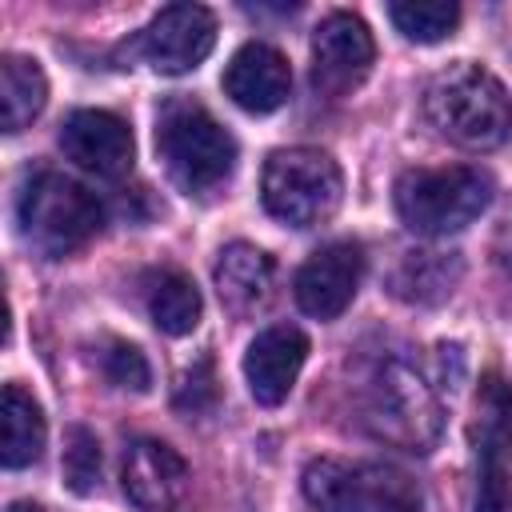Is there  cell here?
I'll list each match as a JSON object with an SVG mask.
<instances>
[{"label": "cell", "instance_id": "6da1fadb", "mask_svg": "<svg viewBox=\"0 0 512 512\" xmlns=\"http://www.w3.org/2000/svg\"><path fill=\"white\" fill-rule=\"evenodd\" d=\"M424 112L432 128L468 152H492L512 132V96L496 72L460 60L440 68L424 88Z\"/></svg>", "mask_w": 512, "mask_h": 512}, {"label": "cell", "instance_id": "7a4b0ae2", "mask_svg": "<svg viewBox=\"0 0 512 512\" xmlns=\"http://www.w3.org/2000/svg\"><path fill=\"white\" fill-rule=\"evenodd\" d=\"M156 152L172 184L188 196H212L236 168L232 132L196 100H168L156 116Z\"/></svg>", "mask_w": 512, "mask_h": 512}, {"label": "cell", "instance_id": "3957f363", "mask_svg": "<svg viewBox=\"0 0 512 512\" xmlns=\"http://www.w3.org/2000/svg\"><path fill=\"white\" fill-rule=\"evenodd\" d=\"M100 220H104L100 200L64 172L44 168L20 184V196H16L20 236L28 248H36L48 260H60L84 248L100 232Z\"/></svg>", "mask_w": 512, "mask_h": 512}, {"label": "cell", "instance_id": "277c9868", "mask_svg": "<svg viewBox=\"0 0 512 512\" xmlns=\"http://www.w3.org/2000/svg\"><path fill=\"white\" fill-rule=\"evenodd\" d=\"M492 200V180L472 164L448 168H408L396 176L392 204L408 232L416 236H452L464 232Z\"/></svg>", "mask_w": 512, "mask_h": 512}, {"label": "cell", "instance_id": "5b68a950", "mask_svg": "<svg viewBox=\"0 0 512 512\" xmlns=\"http://www.w3.org/2000/svg\"><path fill=\"white\" fill-rule=\"evenodd\" d=\"M364 424L376 440L424 456L440 444L444 408L436 388L408 360H384L364 392Z\"/></svg>", "mask_w": 512, "mask_h": 512}, {"label": "cell", "instance_id": "8992f818", "mask_svg": "<svg viewBox=\"0 0 512 512\" xmlns=\"http://www.w3.org/2000/svg\"><path fill=\"white\" fill-rule=\"evenodd\" d=\"M304 500L320 512H424L420 484L384 460H308L300 476Z\"/></svg>", "mask_w": 512, "mask_h": 512}, {"label": "cell", "instance_id": "52a82bcc", "mask_svg": "<svg viewBox=\"0 0 512 512\" xmlns=\"http://www.w3.org/2000/svg\"><path fill=\"white\" fill-rule=\"evenodd\" d=\"M344 196L336 160L320 148H276L264 160L260 200L264 212L288 228H316L332 220Z\"/></svg>", "mask_w": 512, "mask_h": 512}, {"label": "cell", "instance_id": "ba28073f", "mask_svg": "<svg viewBox=\"0 0 512 512\" xmlns=\"http://www.w3.org/2000/svg\"><path fill=\"white\" fill-rule=\"evenodd\" d=\"M376 44L356 12H332L312 32V84L324 96H348L372 72Z\"/></svg>", "mask_w": 512, "mask_h": 512}, {"label": "cell", "instance_id": "9c48e42d", "mask_svg": "<svg viewBox=\"0 0 512 512\" xmlns=\"http://www.w3.org/2000/svg\"><path fill=\"white\" fill-rule=\"evenodd\" d=\"M212 48H216V16L204 4H168L140 32V56L164 76H184L200 68Z\"/></svg>", "mask_w": 512, "mask_h": 512}, {"label": "cell", "instance_id": "30bf717a", "mask_svg": "<svg viewBox=\"0 0 512 512\" xmlns=\"http://www.w3.org/2000/svg\"><path fill=\"white\" fill-rule=\"evenodd\" d=\"M360 280H364V248L356 240H332L300 264L292 292L300 312H308L312 320H336L356 300Z\"/></svg>", "mask_w": 512, "mask_h": 512}, {"label": "cell", "instance_id": "8fae6325", "mask_svg": "<svg viewBox=\"0 0 512 512\" xmlns=\"http://www.w3.org/2000/svg\"><path fill=\"white\" fill-rule=\"evenodd\" d=\"M60 148L76 168H84L100 180L128 176L132 152H136L128 120H120L108 108H76L60 128Z\"/></svg>", "mask_w": 512, "mask_h": 512}, {"label": "cell", "instance_id": "7c38bea8", "mask_svg": "<svg viewBox=\"0 0 512 512\" xmlns=\"http://www.w3.org/2000/svg\"><path fill=\"white\" fill-rule=\"evenodd\" d=\"M188 464L184 456L152 436H140L124 448V464H120V484L124 496L140 508V512H172L180 508V500L188 496Z\"/></svg>", "mask_w": 512, "mask_h": 512}, {"label": "cell", "instance_id": "4fadbf2b", "mask_svg": "<svg viewBox=\"0 0 512 512\" xmlns=\"http://www.w3.org/2000/svg\"><path fill=\"white\" fill-rule=\"evenodd\" d=\"M304 360H308V336L296 324H268L264 332H256L244 352V384L252 400L264 408L284 404Z\"/></svg>", "mask_w": 512, "mask_h": 512}, {"label": "cell", "instance_id": "5bb4252c", "mask_svg": "<svg viewBox=\"0 0 512 512\" xmlns=\"http://www.w3.org/2000/svg\"><path fill=\"white\" fill-rule=\"evenodd\" d=\"M220 84H224V96L236 108H244L252 116H268V112H276L288 100V92H292V68L284 60V52H276L272 44L252 40V44H244V48L232 52Z\"/></svg>", "mask_w": 512, "mask_h": 512}, {"label": "cell", "instance_id": "9a60e30c", "mask_svg": "<svg viewBox=\"0 0 512 512\" xmlns=\"http://www.w3.org/2000/svg\"><path fill=\"white\" fill-rule=\"evenodd\" d=\"M212 280H216L220 304L232 316H248L268 304L272 284H276V260L256 244L236 240V244L220 248L216 264H212Z\"/></svg>", "mask_w": 512, "mask_h": 512}, {"label": "cell", "instance_id": "2e32d148", "mask_svg": "<svg viewBox=\"0 0 512 512\" xmlns=\"http://www.w3.org/2000/svg\"><path fill=\"white\" fill-rule=\"evenodd\" d=\"M464 276V260L460 252H440V248H412L396 260L392 276H388V288L396 300L404 304H416V308H432V304H444L456 284Z\"/></svg>", "mask_w": 512, "mask_h": 512}, {"label": "cell", "instance_id": "e0dca14e", "mask_svg": "<svg viewBox=\"0 0 512 512\" xmlns=\"http://www.w3.org/2000/svg\"><path fill=\"white\" fill-rule=\"evenodd\" d=\"M48 440L44 428V412L32 400L28 388L20 384H4V400H0V456L4 468H28L40 460Z\"/></svg>", "mask_w": 512, "mask_h": 512}, {"label": "cell", "instance_id": "ac0fdd59", "mask_svg": "<svg viewBox=\"0 0 512 512\" xmlns=\"http://www.w3.org/2000/svg\"><path fill=\"white\" fill-rule=\"evenodd\" d=\"M48 100V80L44 68L32 56L8 52L0 60V112H4V132L28 128Z\"/></svg>", "mask_w": 512, "mask_h": 512}, {"label": "cell", "instance_id": "d6986e66", "mask_svg": "<svg viewBox=\"0 0 512 512\" xmlns=\"http://www.w3.org/2000/svg\"><path fill=\"white\" fill-rule=\"evenodd\" d=\"M200 288L184 272H160L148 288V316L168 336H188L200 324Z\"/></svg>", "mask_w": 512, "mask_h": 512}, {"label": "cell", "instance_id": "ffe728a7", "mask_svg": "<svg viewBox=\"0 0 512 512\" xmlns=\"http://www.w3.org/2000/svg\"><path fill=\"white\" fill-rule=\"evenodd\" d=\"M388 20L396 24V32L404 40L436 44V40L452 36V28L460 24V4H452V0H396V4H388Z\"/></svg>", "mask_w": 512, "mask_h": 512}, {"label": "cell", "instance_id": "44dd1931", "mask_svg": "<svg viewBox=\"0 0 512 512\" xmlns=\"http://www.w3.org/2000/svg\"><path fill=\"white\" fill-rule=\"evenodd\" d=\"M476 412H480V448L508 460L512 456V388L492 376L480 392Z\"/></svg>", "mask_w": 512, "mask_h": 512}, {"label": "cell", "instance_id": "7402d4cb", "mask_svg": "<svg viewBox=\"0 0 512 512\" xmlns=\"http://www.w3.org/2000/svg\"><path fill=\"white\" fill-rule=\"evenodd\" d=\"M64 480L76 496H92L100 488V444L80 424H72L64 436Z\"/></svg>", "mask_w": 512, "mask_h": 512}, {"label": "cell", "instance_id": "603a6c76", "mask_svg": "<svg viewBox=\"0 0 512 512\" xmlns=\"http://www.w3.org/2000/svg\"><path fill=\"white\" fill-rule=\"evenodd\" d=\"M100 372L108 376V384H116L124 392H148L152 388V368H148L144 352L128 340H108V348L100 352Z\"/></svg>", "mask_w": 512, "mask_h": 512}, {"label": "cell", "instance_id": "cb8c5ba5", "mask_svg": "<svg viewBox=\"0 0 512 512\" xmlns=\"http://www.w3.org/2000/svg\"><path fill=\"white\" fill-rule=\"evenodd\" d=\"M472 512H512V480L508 464L496 452L480 448V472H476V500Z\"/></svg>", "mask_w": 512, "mask_h": 512}, {"label": "cell", "instance_id": "d4e9b609", "mask_svg": "<svg viewBox=\"0 0 512 512\" xmlns=\"http://www.w3.org/2000/svg\"><path fill=\"white\" fill-rule=\"evenodd\" d=\"M212 400H216L212 360L200 356V360L180 376V384H176V408H184V412H200V408H208Z\"/></svg>", "mask_w": 512, "mask_h": 512}, {"label": "cell", "instance_id": "484cf974", "mask_svg": "<svg viewBox=\"0 0 512 512\" xmlns=\"http://www.w3.org/2000/svg\"><path fill=\"white\" fill-rule=\"evenodd\" d=\"M500 264H504V272H508V280H512V232H508V244L500 248Z\"/></svg>", "mask_w": 512, "mask_h": 512}, {"label": "cell", "instance_id": "4316f807", "mask_svg": "<svg viewBox=\"0 0 512 512\" xmlns=\"http://www.w3.org/2000/svg\"><path fill=\"white\" fill-rule=\"evenodd\" d=\"M8 512H44V508L32 504V500H16V504H8Z\"/></svg>", "mask_w": 512, "mask_h": 512}]
</instances>
